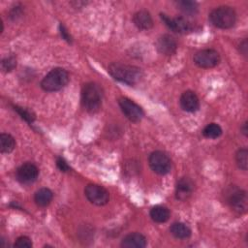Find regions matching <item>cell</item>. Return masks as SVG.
<instances>
[{"label": "cell", "instance_id": "1", "mask_svg": "<svg viewBox=\"0 0 248 248\" xmlns=\"http://www.w3.org/2000/svg\"><path fill=\"white\" fill-rule=\"evenodd\" d=\"M108 72L114 79L130 85L139 82L142 77V72L139 67L119 62L109 64Z\"/></svg>", "mask_w": 248, "mask_h": 248}, {"label": "cell", "instance_id": "16", "mask_svg": "<svg viewBox=\"0 0 248 248\" xmlns=\"http://www.w3.org/2000/svg\"><path fill=\"white\" fill-rule=\"evenodd\" d=\"M133 21L140 30H149L153 26V19L145 10L137 12L133 16Z\"/></svg>", "mask_w": 248, "mask_h": 248}, {"label": "cell", "instance_id": "14", "mask_svg": "<svg viewBox=\"0 0 248 248\" xmlns=\"http://www.w3.org/2000/svg\"><path fill=\"white\" fill-rule=\"evenodd\" d=\"M194 183L188 177H181L175 185V197L177 200L185 201L194 192Z\"/></svg>", "mask_w": 248, "mask_h": 248}, {"label": "cell", "instance_id": "28", "mask_svg": "<svg viewBox=\"0 0 248 248\" xmlns=\"http://www.w3.org/2000/svg\"><path fill=\"white\" fill-rule=\"evenodd\" d=\"M59 31H60L61 37H62L65 41H67L68 43H72V37H71V35L68 33L67 29L65 28V26H64L62 23L59 25Z\"/></svg>", "mask_w": 248, "mask_h": 248}, {"label": "cell", "instance_id": "23", "mask_svg": "<svg viewBox=\"0 0 248 248\" xmlns=\"http://www.w3.org/2000/svg\"><path fill=\"white\" fill-rule=\"evenodd\" d=\"M248 156V150L246 148H240L237 150L236 154H235V162L236 165L238 166V168L242 170H247V159Z\"/></svg>", "mask_w": 248, "mask_h": 248}, {"label": "cell", "instance_id": "8", "mask_svg": "<svg viewBox=\"0 0 248 248\" xmlns=\"http://www.w3.org/2000/svg\"><path fill=\"white\" fill-rule=\"evenodd\" d=\"M87 200L95 205H105L109 200V194L103 186L98 184H88L84 189Z\"/></svg>", "mask_w": 248, "mask_h": 248}, {"label": "cell", "instance_id": "19", "mask_svg": "<svg viewBox=\"0 0 248 248\" xmlns=\"http://www.w3.org/2000/svg\"><path fill=\"white\" fill-rule=\"evenodd\" d=\"M170 232L175 238L178 239H185L191 235L190 228L181 222L173 223L170 228Z\"/></svg>", "mask_w": 248, "mask_h": 248}, {"label": "cell", "instance_id": "30", "mask_svg": "<svg viewBox=\"0 0 248 248\" xmlns=\"http://www.w3.org/2000/svg\"><path fill=\"white\" fill-rule=\"evenodd\" d=\"M240 130H241V132H242V134H243L244 136H247V132H248V130H247V122H244V123H243V125L241 126Z\"/></svg>", "mask_w": 248, "mask_h": 248}, {"label": "cell", "instance_id": "20", "mask_svg": "<svg viewBox=\"0 0 248 248\" xmlns=\"http://www.w3.org/2000/svg\"><path fill=\"white\" fill-rule=\"evenodd\" d=\"M16 147L15 139L10 135L3 133L0 135V151L1 153H10Z\"/></svg>", "mask_w": 248, "mask_h": 248}, {"label": "cell", "instance_id": "10", "mask_svg": "<svg viewBox=\"0 0 248 248\" xmlns=\"http://www.w3.org/2000/svg\"><path fill=\"white\" fill-rule=\"evenodd\" d=\"M119 107L124 113V115L133 122H139L143 117V110L142 108L128 98H120L118 101Z\"/></svg>", "mask_w": 248, "mask_h": 248}, {"label": "cell", "instance_id": "29", "mask_svg": "<svg viewBox=\"0 0 248 248\" xmlns=\"http://www.w3.org/2000/svg\"><path fill=\"white\" fill-rule=\"evenodd\" d=\"M239 51L246 56L247 55V40L244 39L240 44H239Z\"/></svg>", "mask_w": 248, "mask_h": 248}, {"label": "cell", "instance_id": "2", "mask_svg": "<svg viewBox=\"0 0 248 248\" xmlns=\"http://www.w3.org/2000/svg\"><path fill=\"white\" fill-rule=\"evenodd\" d=\"M103 89L95 82H88L81 89V105L89 112L97 111L103 101Z\"/></svg>", "mask_w": 248, "mask_h": 248}, {"label": "cell", "instance_id": "4", "mask_svg": "<svg viewBox=\"0 0 248 248\" xmlns=\"http://www.w3.org/2000/svg\"><path fill=\"white\" fill-rule=\"evenodd\" d=\"M69 82V74L62 68H54L49 71L41 81V87L47 92L58 91Z\"/></svg>", "mask_w": 248, "mask_h": 248}, {"label": "cell", "instance_id": "12", "mask_svg": "<svg viewBox=\"0 0 248 248\" xmlns=\"http://www.w3.org/2000/svg\"><path fill=\"white\" fill-rule=\"evenodd\" d=\"M155 46L160 53L165 55H171L176 51L177 43L172 36L165 34L158 38Z\"/></svg>", "mask_w": 248, "mask_h": 248}, {"label": "cell", "instance_id": "24", "mask_svg": "<svg viewBox=\"0 0 248 248\" xmlns=\"http://www.w3.org/2000/svg\"><path fill=\"white\" fill-rule=\"evenodd\" d=\"M13 108H14V110L16 111L18 115L28 123H32L36 119L35 113L32 110L28 109L27 108H22L19 106H14Z\"/></svg>", "mask_w": 248, "mask_h": 248}, {"label": "cell", "instance_id": "15", "mask_svg": "<svg viewBox=\"0 0 248 248\" xmlns=\"http://www.w3.org/2000/svg\"><path fill=\"white\" fill-rule=\"evenodd\" d=\"M146 238L140 232H132L123 237L121 246L124 248H143L146 246Z\"/></svg>", "mask_w": 248, "mask_h": 248}, {"label": "cell", "instance_id": "11", "mask_svg": "<svg viewBox=\"0 0 248 248\" xmlns=\"http://www.w3.org/2000/svg\"><path fill=\"white\" fill-rule=\"evenodd\" d=\"M16 175V179L20 183L30 184L37 179L39 175V170L32 163H24L17 168Z\"/></svg>", "mask_w": 248, "mask_h": 248}, {"label": "cell", "instance_id": "25", "mask_svg": "<svg viewBox=\"0 0 248 248\" xmlns=\"http://www.w3.org/2000/svg\"><path fill=\"white\" fill-rule=\"evenodd\" d=\"M16 67V60L13 55L5 57L1 61V69L5 73L13 71Z\"/></svg>", "mask_w": 248, "mask_h": 248}, {"label": "cell", "instance_id": "21", "mask_svg": "<svg viewBox=\"0 0 248 248\" xmlns=\"http://www.w3.org/2000/svg\"><path fill=\"white\" fill-rule=\"evenodd\" d=\"M178 9L186 15H195L198 12V4L191 0H179L176 1Z\"/></svg>", "mask_w": 248, "mask_h": 248}, {"label": "cell", "instance_id": "6", "mask_svg": "<svg viewBox=\"0 0 248 248\" xmlns=\"http://www.w3.org/2000/svg\"><path fill=\"white\" fill-rule=\"evenodd\" d=\"M148 162L151 170L160 175L169 173L171 169L170 158L165 152L160 150L153 151L149 155Z\"/></svg>", "mask_w": 248, "mask_h": 248}, {"label": "cell", "instance_id": "13", "mask_svg": "<svg viewBox=\"0 0 248 248\" xmlns=\"http://www.w3.org/2000/svg\"><path fill=\"white\" fill-rule=\"evenodd\" d=\"M179 103L182 109L188 112H195L200 108V100L197 94L191 90H187L182 93Z\"/></svg>", "mask_w": 248, "mask_h": 248}, {"label": "cell", "instance_id": "22", "mask_svg": "<svg viewBox=\"0 0 248 248\" xmlns=\"http://www.w3.org/2000/svg\"><path fill=\"white\" fill-rule=\"evenodd\" d=\"M202 135L207 139H217L222 135V128L216 123H210L203 128Z\"/></svg>", "mask_w": 248, "mask_h": 248}, {"label": "cell", "instance_id": "18", "mask_svg": "<svg viewBox=\"0 0 248 248\" xmlns=\"http://www.w3.org/2000/svg\"><path fill=\"white\" fill-rule=\"evenodd\" d=\"M170 210L163 205H156L150 210V217L156 223H165L170 218Z\"/></svg>", "mask_w": 248, "mask_h": 248}, {"label": "cell", "instance_id": "5", "mask_svg": "<svg viewBox=\"0 0 248 248\" xmlns=\"http://www.w3.org/2000/svg\"><path fill=\"white\" fill-rule=\"evenodd\" d=\"M209 20L217 28L229 29L235 24L236 14L232 7L220 6L211 11Z\"/></svg>", "mask_w": 248, "mask_h": 248}, {"label": "cell", "instance_id": "26", "mask_svg": "<svg viewBox=\"0 0 248 248\" xmlns=\"http://www.w3.org/2000/svg\"><path fill=\"white\" fill-rule=\"evenodd\" d=\"M32 245L33 244L31 239L25 235L17 237L14 243V247H17V248H31Z\"/></svg>", "mask_w": 248, "mask_h": 248}, {"label": "cell", "instance_id": "7", "mask_svg": "<svg viewBox=\"0 0 248 248\" xmlns=\"http://www.w3.org/2000/svg\"><path fill=\"white\" fill-rule=\"evenodd\" d=\"M160 16L163 22L166 24L168 28L172 30L173 32L179 34H187L194 30V24L189 21L187 18L178 16V17H170L165 14H160Z\"/></svg>", "mask_w": 248, "mask_h": 248}, {"label": "cell", "instance_id": "9", "mask_svg": "<svg viewBox=\"0 0 248 248\" xmlns=\"http://www.w3.org/2000/svg\"><path fill=\"white\" fill-rule=\"evenodd\" d=\"M219 53L212 48H206L198 51L194 55V62L201 68H213L220 63Z\"/></svg>", "mask_w": 248, "mask_h": 248}, {"label": "cell", "instance_id": "27", "mask_svg": "<svg viewBox=\"0 0 248 248\" xmlns=\"http://www.w3.org/2000/svg\"><path fill=\"white\" fill-rule=\"evenodd\" d=\"M56 166H57V168H58L61 171H63V172H68V171L71 170L70 166H69V165L67 164V162H66L63 158H61V157H58V158H57V160H56Z\"/></svg>", "mask_w": 248, "mask_h": 248}, {"label": "cell", "instance_id": "17", "mask_svg": "<svg viewBox=\"0 0 248 248\" xmlns=\"http://www.w3.org/2000/svg\"><path fill=\"white\" fill-rule=\"evenodd\" d=\"M52 198L53 194L48 188H41L35 193L34 201L38 206L46 207L50 203Z\"/></svg>", "mask_w": 248, "mask_h": 248}, {"label": "cell", "instance_id": "3", "mask_svg": "<svg viewBox=\"0 0 248 248\" xmlns=\"http://www.w3.org/2000/svg\"><path fill=\"white\" fill-rule=\"evenodd\" d=\"M224 198L227 204L233 212L237 214H243L246 212L248 199L246 192L241 188H238L235 185L229 186L225 190Z\"/></svg>", "mask_w": 248, "mask_h": 248}]
</instances>
